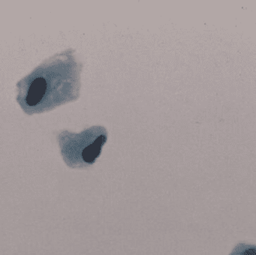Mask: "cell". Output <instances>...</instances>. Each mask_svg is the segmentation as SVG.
<instances>
[{
    "mask_svg": "<svg viewBox=\"0 0 256 255\" xmlns=\"http://www.w3.org/2000/svg\"><path fill=\"white\" fill-rule=\"evenodd\" d=\"M48 84L42 76L35 78L30 85L26 97V104L34 106L38 104L47 92Z\"/></svg>",
    "mask_w": 256,
    "mask_h": 255,
    "instance_id": "7a4b0ae2",
    "label": "cell"
},
{
    "mask_svg": "<svg viewBox=\"0 0 256 255\" xmlns=\"http://www.w3.org/2000/svg\"><path fill=\"white\" fill-rule=\"evenodd\" d=\"M230 255H256V246L254 244L240 243L235 246Z\"/></svg>",
    "mask_w": 256,
    "mask_h": 255,
    "instance_id": "3957f363",
    "label": "cell"
},
{
    "mask_svg": "<svg viewBox=\"0 0 256 255\" xmlns=\"http://www.w3.org/2000/svg\"><path fill=\"white\" fill-rule=\"evenodd\" d=\"M68 144L62 146L66 162L71 166L90 165L96 160L107 140V132L102 127H95L80 134H70Z\"/></svg>",
    "mask_w": 256,
    "mask_h": 255,
    "instance_id": "6da1fadb",
    "label": "cell"
}]
</instances>
